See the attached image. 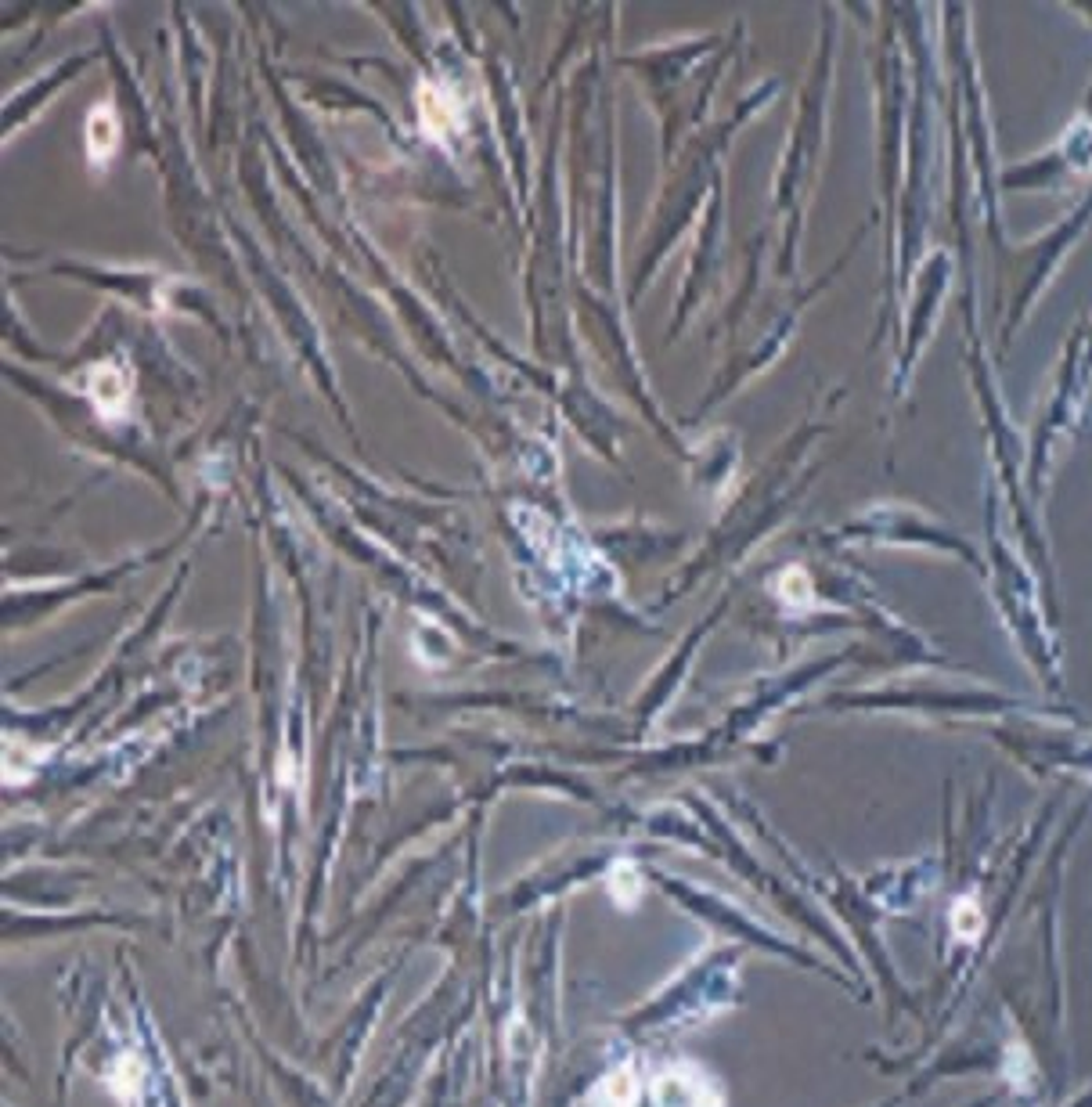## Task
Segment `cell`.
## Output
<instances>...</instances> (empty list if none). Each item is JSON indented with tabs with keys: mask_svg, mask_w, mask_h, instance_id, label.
Returning a JSON list of instances; mask_svg holds the SVG:
<instances>
[{
	"mask_svg": "<svg viewBox=\"0 0 1092 1107\" xmlns=\"http://www.w3.org/2000/svg\"><path fill=\"white\" fill-rule=\"evenodd\" d=\"M952 930H956L963 942H970L973 934L981 930V909L973 906L970 898L956 902V909H952Z\"/></svg>",
	"mask_w": 1092,
	"mask_h": 1107,
	"instance_id": "6da1fadb",
	"label": "cell"
}]
</instances>
